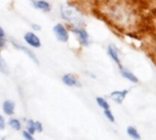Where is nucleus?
Listing matches in <instances>:
<instances>
[{
	"instance_id": "393cba45",
	"label": "nucleus",
	"mask_w": 156,
	"mask_h": 140,
	"mask_svg": "<svg viewBox=\"0 0 156 140\" xmlns=\"http://www.w3.org/2000/svg\"><path fill=\"white\" fill-rule=\"evenodd\" d=\"M6 37H7V34H6L5 29L0 26V38H6Z\"/></svg>"
},
{
	"instance_id": "423d86ee",
	"label": "nucleus",
	"mask_w": 156,
	"mask_h": 140,
	"mask_svg": "<svg viewBox=\"0 0 156 140\" xmlns=\"http://www.w3.org/2000/svg\"><path fill=\"white\" fill-rule=\"evenodd\" d=\"M23 40L25 44L31 49H40L42 45L41 38L36 34V32L30 30L26 31L23 35Z\"/></svg>"
},
{
	"instance_id": "ddd939ff",
	"label": "nucleus",
	"mask_w": 156,
	"mask_h": 140,
	"mask_svg": "<svg viewBox=\"0 0 156 140\" xmlns=\"http://www.w3.org/2000/svg\"><path fill=\"white\" fill-rule=\"evenodd\" d=\"M7 125H9L14 131H21L22 130V123L21 121L14 116H10L9 121L7 122Z\"/></svg>"
},
{
	"instance_id": "f03ea898",
	"label": "nucleus",
	"mask_w": 156,
	"mask_h": 140,
	"mask_svg": "<svg viewBox=\"0 0 156 140\" xmlns=\"http://www.w3.org/2000/svg\"><path fill=\"white\" fill-rule=\"evenodd\" d=\"M59 14L68 27L86 26V15L83 9L75 4L62 3L59 9Z\"/></svg>"
},
{
	"instance_id": "f257e3e1",
	"label": "nucleus",
	"mask_w": 156,
	"mask_h": 140,
	"mask_svg": "<svg viewBox=\"0 0 156 140\" xmlns=\"http://www.w3.org/2000/svg\"><path fill=\"white\" fill-rule=\"evenodd\" d=\"M105 13L108 19L117 27L121 29H131L138 23V16L125 0L111 1L106 7Z\"/></svg>"
},
{
	"instance_id": "f8f14e48",
	"label": "nucleus",
	"mask_w": 156,
	"mask_h": 140,
	"mask_svg": "<svg viewBox=\"0 0 156 140\" xmlns=\"http://www.w3.org/2000/svg\"><path fill=\"white\" fill-rule=\"evenodd\" d=\"M119 70L120 75L124 79L128 80L129 82H130L132 84H137L139 82V79L137 78V76L133 73H131L129 70H128L127 68H125L122 65H120V66H119Z\"/></svg>"
},
{
	"instance_id": "39448f33",
	"label": "nucleus",
	"mask_w": 156,
	"mask_h": 140,
	"mask_svg": "<svg viewBox=\"0 0 156 140\" xmlns=\"http://www.w3.org/2000/svg\"><path fill=\"white\" fill-rule=\"evenodd\" d=\"M9 43L13 46L14 49H16V50L23 52L33 63H35L36 65H39L40 64V60L37 57V55L35 54V52L32 50L31 48L28 47L27 45H23V44L20 43L19 41H17L16 39H13L9 40Z\"/></svg>"
},
{
	"instance_id": "20e7f679",
	"label": "nucleus",
	"mask_w": 156,
	"mask_h": 140,
	"mask_svg": "<svg viewBox=\"0 0 156 140\" xmlns=\"http://www.w3.org/2000/svg\"><path fill=\"white\" fill-rule=\"evenodd\" d=\"M52 33L61 43H67L70 39V29L64 23L58 22L52 27Z\"/></svg>"
},
{
	"instance_id": "7ed1b4c3",
	"label": "nucleus",
	"mask_w": 156,
	"mask_h": 140,
	"mask_svg": "<svg viewBox=\"0 0 156 140\" xmlns=\"http://www.w3.org/2000/svg\"><path fill=\"white\" fill-rule=\"evenodd\" d=\"M70 29V32H72L77 41L79 42V45L83 48H87L91 44V38L90 35L86 29V26L82 27H68Z\"/></svg>"
},
{
	"instance_id": "0eeeda50",
	"label": "nucleus",
	"mask_w": 156,
	"mask_h": 140,
	"mask_svg": "<svg viewBox=\"0 0 156 140\" xmlns=\"http://www.w3.org/2000/svg\"><path fill=\"white\" fill-rule=\"evenodd\" d=\"M62 83L65 86L71 87V88H80V87H82V83L80 82L79 78L77 77L76 74L72 73H64L62 76Z\"/></svg>"
},
{
	"instance_id": "5701e85b",
	"label": "nucleus",
	"mask_w": 156,
	"mask_h": 140,
	"mask_svg": "<svg viewBox=\"0 0 156 140\" xmlns=\"http://www.w3.org/2000/svg\"><path fill=\"white\" fill-rule=\"evenodd\" d=\"M30 28H31V30L34 31V32H39L41 30V26L38 23H31L30 24Z\"/></svg>"
},
{
	"instance_id": "f3484780",
	"label": "nucleus",
	"mask_w": 156,
	"mask_h": 140,
	"mask_svg": "<svg viewBox=\"0 0 156 140\" xmlns=\"http://www.w3.org/2000/svg\"><path fill=\"white\" fill-rule=\"evenodd\" d=\"M103 114H104L105 117H106L109 122H111V123H114V122H115V116H114L112 111L110 110V108H109V109L103 110Z\"/></svg>"
},
{
	"instance_id": "6e6552de",
	"label": "nucleus",
	"mask_w": 156,
	"mask_h": 140,
	"mask_svg": "<svg viewBox=\"0 0 156 140\" xmlns=\"http://www.w3.org/2000/svg\"><path fill=\"white\" fill-rule=\"evenodd\" d=\"M107 54L110 58V60L116 63L118 66L121 65V60H120V55H119V50L118 47L115 44H109L107 47Z\"/></svg>"
},
{
	"instance_id": "aec40b11",
	"label": "nucleus",
	"mask_w": 156,
	"mask_h": 140,
	"mask_svg": "<svg viewBox=\"0 0 156 140\" xmlns=\"http://www.w3.org/2000/svg\"><path fill=\"white\" fill-rule=\"evenodd\" d=\"M22 136L25 140H37L35 137H34V135H31L30 134L29 132H27L26 130H23L22 131Z\"/></svg>"
},
{
	"instance_id": "1a4fd4ad",
	"label": "nucleus",
	"mask_w": 156,
	"mask_h": 140,
	"mask_svg": "<svg viewBox=\"0 0 156 140\" xmlns=\"http://www.w3.org/2000/svg\"><path fill=\"white\" fill-rule=\"evenodd\" d=\"M30 4L35 9L43 13H50L52 10V6L48 0H34Z\"/></svg>"
},
{
	"instance_id": "412c9836",
	"label": "nucleus",
	"mask_w": 156,
	"mask_h": 140,
	"mask_svg": "<svg viewBox=\"0 0 156 140\" xmlns=\"http://www.w3.org/2000/svg\"><path fill=\"white\" fill-rule=\"evenodd\" d=\"M6 127H7V121L4 117V115L0 114V131L5 130Z\"/></svg>"
},
{
	"instance_id": "a211bd4d",
	"label": "nucleus",
	"mask_w": 156,
	"mask_h": 140,
	"mask_svg": "<svg viewBox=\"0 0 156 140\" xmlns=\"http://www.w3.org/2000/svg\"><path fill=\"white\" fill-rule=\"evenodd\" d=\"M0 72L5 74L8 73V67H7V64L4 60V59L1 56V52H0Z\"/></svg>"
},
{
	"instance_id": "2eb2a0df",
	"label": "nucleus",
	"mask_w": 156,
	"mask_h": 140,
	"mask_svg": "<svg viewBox=\"0 0 156 140\" xmlns=\"http://www.w3.org/2000/svg\"><path fill=\"white\" fill-rule=\"evenodd\" d=\"M96 103L103 110L110 108V105H109V103L108 102V100L106 98L102 97V96H97L96 97Z\"/></svg>"
},
{
	"instance_id": "b1692460",
	"label": "nucleus",
	"mask_w": 156,
	"mask_h": 140,
	"mask_svg": "<svg viewBox=\"0 0 156 140\" xmlns=\"http://www.w3.org/2000/svg\"><path fill=\"white\" fill-rule=\"evenodd\" d=\"M85 75L90 79H97V75L94 73H92L91 71H85Z\"/></svg>"
},
{
	"instance_id": "a878e982",
	"label": "nucleus",
	"mask_w": 156,
	"mask_h": 140,
	"mask_svg": "<svg viewBox=\"0 0 156 140\" xmlns=\"http://www.w3.org/2000/svg\"><path fill=\"white\" fill-rule=\"evenodd\" d=\"M28 1H29L30 3H31V2H33V1H34V0H28Z\"/></svg>"
},
{
	"instance_id": "6ab92c4d",
	"label": "nucleus",
	"mask_w": 156,
	"mask_h": 140,
	"mask_svg": "<svg viewBox=\"0 0 156 140\" xmlns=\"http://www.w3.org/2000/svg\"><path fill=\"white\" fill-rule=\"evenodd\" d=\"M9 40L6 38H0V50H6L9 47Z\"/></svg>"
},
{
	"instance_id": "9b49d317",
	"label": "nucleus",
	"mask_w": 156,
	"mask_h": 140,
	"mask_svg": "<svg viewBox=\"0 0 156 140\" xmlns=\"http://www.w3.org/2000/svg\"><path fill=\"white\" fill-rule=\"evenodd\" d=\"M2 112L8 116H13L16 112V103L11 99H7L2 103Z\"/></svg>"
},
{
	"instance_id": "dca6fc26",
	"label": "nucleus",
	"mask_w": 156,
	"mask_h": 140,
	"mask_svg": "<svg viewBox=\"0 0 156 140\" xmlns=\"http://www.w3.org/2000/svg\"><path fill=\"white\" fill-rule=\"evenodd\" d=\"M27 132H29L31 135H35L36 134V130H35V121L33 119H28L26 121V129Z\"/></svg>"
},
{
	"instance_id": "4468645a",
	"label": "nucleus",
	"mask_w": 156,
	"mask_h": 140,
	"mask_svg": "<svg viewBox=\"0 0 156 140\" xmlns=\"http://www.w3.org/2000/svg\"><path fill=\"white\" fill-rule=\"evenodd\" d=\"M127 134L133 140H140V138H141L140 132L137 130V128H135L132 125H129V126L127 127Z\"/></svg>"
},
{
	"instance_id": "4be33fe9",
	"label": "nucleus",
	"mask_w": 156,
	"mask_h": 140,
	"mask_svg": "<svg viewBox=\"0 0 156 140\" xmlns=\"http://www.w3.org/2000/svg\"><path fill=\"white\" fill-rule=\"evenodd\" d=\"M35 130L36 133H41L43 131V125L41 121H35Z\"/></svg>"
},
{
	"instance_id": "bb28decb",
	"label": "nucleus",
	"mask_w": 156,
	"mask_h": 140,
	"mask_svg": "<svg viewBox=\"0 0 156 140\" xmlns=\"http://www.w3.org/2000/svg\"><path fill=\"white\" fill-rule=\"evenodd\" d=\"M111 1H121V0H111Z\"/></svg>"
},
{
	"instance_id": "9d476101",
	"label": "nucleus",
	"mask_w": 156,
	"mask_h": 140,
	"mask_svg": "<svg viewBox=\"0 0 156 140\" xmlns=\"http://www.w3.org/2000/svg\"><path fill=\"white\" fill-rule=\"evenodd\" d=\"M128 94H129V90H128V89H124V90H116V91H113V92L110 93L109 97H110V99H111L113 102H115L116 104H121L124 102L125 98L127 97Z\"/></svg>"
}]
</instances>
